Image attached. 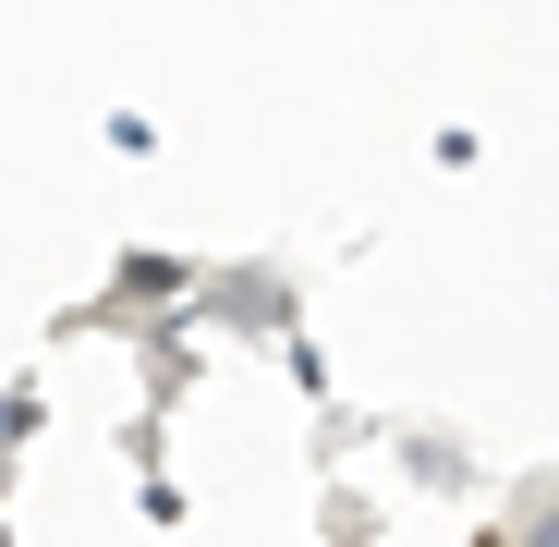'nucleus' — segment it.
I'll list each match as a JSON object with an SVG mask.
<instances>
[{
	"label": "nucleus",
	"instance_id": "1",
	"mask_svg": "<svg viewBox=\"0 0 559 547\" xmlns=\"http://www.w3.org/2000/svg\"><path fill=\"white\" fill-rule=\"evenodd\" d=\"M547 547H559V523H547Z\"/></svg>",
	"mask_w": 559,
	"mask_h": 547
}]
</instances>
